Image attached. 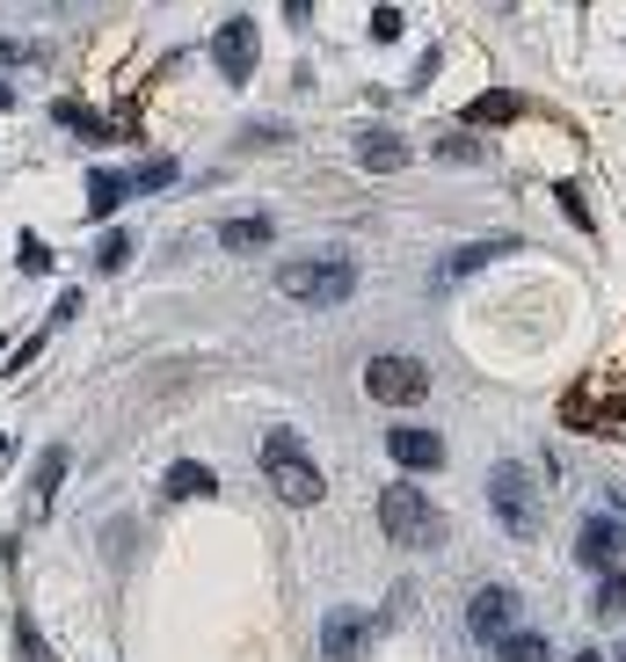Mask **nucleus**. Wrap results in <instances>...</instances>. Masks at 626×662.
I'll use <instances>...</instances> for the list:
<instances>
[{
	"mask_svg": "<svg viewBox=\"0 0 626 662\" xmlns=\"http://www.w3.org/2000/svg\"><path fill=\"white\" fill-rule=\"evenodd\" d=\"M546 481H554V473H540V466H495L488 473V509H495V524H503L510 539H532V532H540Z\"/></svg>",
	"mask_w": 626,
	"mask_h": 662,
	"instance_id": "1",
	"label": "nucleus"
},
{
	"mask_svg": "<svg viewBox=\"0 0 626 662\" xmlns=\"http://www.w3.org/2000/svg\"><path fill=\"white\" fill-rule=\"evenodd\" d=\"M262 473H270V488H278L292 509H313V503H321V488H328V481H321V466H313V452L299 444L292 430H270V437H262Z\"/></svg>",
	"mask_w": 626,
	"mask_h": 662,
	"instance_id": "2",
	"label": "nucleus"
},
{
	"mask_svg": "<svg viewBox=\"0 0 626 662\" xmlns=\"http://www.w3.org/2000/svg\"><path fill=\"white\" fill-rule=\"evenodd\" d=\"M278 292L292 306H343L357 292V262L349 255H306V262H284L278 270Z\"/></svg>",
	"mask_w": 626,
	"mask_h": 662,
	"instance_id": "3",
	"label": "nucleus"
},
{
	"mask_svg": "<svg viewBox=\"0 0 626 662\" xmlns=\"http://www.w3.org/2000/svg\"><path fill=\"white\" fill-rule=\"evenodd\" d=\"M379 532L394 546H437V539H445V517L430 509V495H422V488L400 481V488L379 495Z\"/></svg>",
	"mask_w": 626,
	"mask_h": 662,
	"instance_id": "4",
	"label": "nucleus"
},
{
	"mask_svg": "<svg viewBox=\"0 0 626 662\" xmlns=\"http://www.w3.org/2000/svg\"><path fill=\"white\" fill-rule=\"evenodd\" d=\"M365 393L379 408H416L422 393H430V365H422V357H400V349H379L365 365Z\"/></svg>",
	"mask_w": 626,
	"mask_h": 662,
	"instance_id": "5",
	"label": "nucleus"
},
{
	"mask_svg": "<svg viewBox=\"0 0 626 662\" xmlns=\"http://www.w3.org/2000/svg\"><path fill=\"white\" fill-rule=\"evenodd\" d=\"M211 59H219V73H227L233 87H248V81H255V22L227 15L219 30H211Z\"/></svg>",
	"mask_w": 626,
	"mask_h": 662,
	"instance_id": "6",
	"label": "nucleus"
},
{
	"mask_svg": "<svg viewBox=\"0 0 626 662\" xmlns=\"http://www.w3.org/2000/svg\"><path fill=\"white\" fill-rule=\"evenodd\" d=\"M467 627H473V641H510V633H518V590H503V582L473 590Z\"/></svg>",
	"mask_w": 626,
	"mask_h": 662,
	"instance_id": "7",
	"label": "nucleus"
},
{
	"mask_svg": "<svg viewBox=\"0 0 626 662\" xmlns=\"http://www.w3.org/2000/svg\"><path fill=\"white\" fill-rule=\"evenodd\" d=\"M386 459H394V466H408V473H437V466H445V437H437V430H416V422H400V430L386 437Z\"/></svg>",
	"mask_w": 626,
	"mask_h": 662,
	"instance_id": "8",
	"label": "nucleus"
},
{
	"mask_svg": "<svg viewBox=\"0 0 626 662\" xmlns=\"http://www.w3.org/2000/svg\"><path fill=\"white\" fill-rule=\"evenodd\" d=\"M66 466H73V452H66V444H44V452H36V473H30V509H22L30 524H44V517H52V495H59V481H66Z\"/></svg>",
	"mask_w": 626,
	"mask_h": 662,
	"instance_id": "9",
	"label": "nucleus"
},
{
	"mask_svg": "<svg viewBox=\"0 0 626 662\" xmlns=\"http://www.w3.org/2000/svg\"><path fill=\"white\" fill-rule=\"evenodd\" d=\"M619 546H626V524L605 517V509H597V517H583V532H575V560H583V568H612V560H619Z\"/></svg>",
	"mask_w": 626,
	"mask_h": 662,
	"instance_id": "10",
	"label": "nucleus"
},
{
	"mask_svg": "<svg viewBox=\"0 0 626 662\" xmlns=\"http://www.w3.org/2000/svg\"><path fill=\"white\" fill-rule=\"evenodd\" d=\"M365 641H372L365 611H328V627H321V655H328V662H357Z\"/></svg>",
	"mask_w": 626,
	"mask_h": 662,
	"instance_id": "11",
	"label": "nucleus"
},
{
	"mask_svg": "<svg viewBox=\"0 0 626 662\" xmlns=\"http://www.w3.org/2000/svg\"><path fill=\"white\" fill-rule=\"evenodd\" d=\"M518 117H524V95H510V87H488V95H473V103H467L473 132H495V124H518Z\"/></svg>",
	"mask_w": 626,
	"mask_h": 662,
	"instance_id": "12",
	"label": "nucleus"
},
{
	"mask_svg": "<svg viewBox=\"0 0 626 662\" xmlns=\"http://www.w3.org/2000/svg\"><path fill=\"white\" fill-rule=\"evenodd\" d=\"M357 160H365V175H394V168H408V139L400 132H365Z\"/></svg>",
	"mask_w": 626,
	"mask_h": 662,
	"instance_id": "13",
	"label": "nucleus"
},
{
	"mask_svg": "<svg viewBox=\"0 0 626 662\" xmlns=\"http://www.w3.org/2000/svg\"><path fill=\"white\" fill-rule=\"evenodd\" d=\"M510 233H495V241H467V248H452V255H445V277H473V270H488V262L495 255H510Z\"/></svg>",
	"mask_w": 626,
	"mask_h": 662,
	"instance_id": "14",
	"label": "nucleus"
},
{
	"mask_svg": "<svg viewBox=\"0 0 626 662\" xmlns=\"http://www.w3.org/2000/svg\"><path fill=\"white\" fill-rule=\"evenodd\" d=\"M124 197H132V175H117V168H95V175H87V219H109Z\"/></svg>",
	"mask_w": 626,
	"mask_h": 662,
	"instance_id": "15",
	"label": "nucleus"
},
{
	"mask_svg": "<svg viewBox=\"0 0 626 662\" xmlns=\"http://www.w3.org/2000/svg\"><path fill=\"white\" fill-rule=\"evenodd\" d=\"M52 117L66 124L73 139H95V146H103V139H117V124H103V117H95L87 103H73V95H66V103H52Z\"/></svg>",
	"mask_w": 626,
	"mask_h": 662,
	"instance_id": "16",
	"label": "nucleus"
},
{
	"mask_svg": "<svg viewBox=\"0 0 626 662\" xmlns=\"http://www.w3.org/2000/svg\"><path fill=\"white\" fill-rule=\"evenodd\" d=\"M219 488V473L197 466V459H182V466H168V503H190V495H211Z\"/></svg>",
	"mask_w": 626,
	"mask_h": 662,
	"instance_id": "17",
	"label": "nucleus"
},
{
	"mask_svg": "<svg viewBox=\"0 0 626 662\" xmlns=\"http://www.w3.org/2000/svg\"><path fill=\"white\" fill-rule=\"evenodd\" d=\"M591 611H597V619H626V568H597Z\"/></svg>",
	"mask_w": 626,
	"mask_h": 662,
	"instance_id": "18",
	"label": "nucleus"
},
{
	"mask_svg": "<svg viewBox=\"0 0 626 662\" xmlns=\"http://www.w3.org/2000/svg\"><path fill=\"white\" fill-rule=\"evenodd\" d=\"M219 241L233 248V255H255V248H270V219H227V227H219Z\"/></svg>",
	"mask_w": 626,
	"mask_h": 662,
	"instance_id": "19",
	"label": "nucleus"
},
{
	"mask_svg": "<svg viewBox=\"0 0 626 662\" xmlns=\"http://www.w3.org/2000/svg\"><path fill=\"white\" fill-rule=\"evenodd\" d=\"M495 655H503V662H554V648H546V633L518 627L510 641H495Z\"/></svg>",
	"mask_w": 626,
	"mask_h": 662,
	"instance_id": "20",
	"label": "nucleus"
},
{
	"mask_svg": "<svg viewBox=\"0 0 626 662\" xmlns=\"http://www.w3.org/2000/svg\"><path fill=\"white\" fill-rule=\"evenodd\" d=\"M175 175H182V168H175L168 154H154V160H139V168H132V190H139V197H154V190H175Z\"/></svg>",
	"mask_w": 626,
	"mask_h": 662,
	"instance_id": "21",
	"label": "nucleus"
},
{
	"mask_svg": "<svg viewBox=\"0 0 626 662\" xmlns=\"http://www.w3.org/2000/svg\"><path fill=\"white\" fill-rule=\"evenodd\" d=\"M124 262H132V233H103V248H95V270H103V277H117Z\"/></svg>",
	"mask_w": 626,
	"mask_h": 662,
	"instance_id": "22",
	"label": "nucleus"
},
{
	"mask_svg": "<svg viewBox=\"0 0 626 662\" xmlns=\"http://www.w3.org/2000/svg\"><path fill=\"white\" fill-rule=\"evenodd\" d=\"M8 641H15V662H52V648L36 641V627H30V619H15V633H8Z\"/></svg>",
	"mask_w": 626,
	"mask_h": 662,
	"instance_id": "23",
	"label": "nucleus"
},
{
	"mask_svg": "<svg viewBox=\"0 0 626 662\" xmlns=\"http://www.w3.org/2000/svg\"><path fill=\"white\" fill-rule=\"evenodd\" d=\"M15 262L30 270V277H44V270H52V248L36 241V233H22V241H15Z\"/></svg>",
	"mask_w": 626,
	"mask_h": 662,
	"instance_id": "24",
	"label": "nucleus"
},
{
	"mask_svg": "<svg viewBox=\"0 0 626 662\" xmlns=\"http://www.w3.org/2000/svg\"><path fill=\"white\" fill-rule=\"evenodd\" d=\"M400 36V8H372V44H394Z\"/></svg>",
	"mask_w": 626,
	"mask_h": 662,
	"instance_id": "25",
	"label": "nucleus"
},
{
	"mask_svg": "<svg viewBox=\"0 0 626 662\" xmlns=\"http://www.w3.org/2000/svg\"><path fill=\"white\" fill-rule=\"evenodd\" d=\"M437 154H445V160H481V146H473V139H459V132H452V139H437Z\"/></svg>",
	"mask_w": 626,
	"mask_h": 662,
	"instance_id": "26",
	"label": "nucleus"
},
{
	"mask_svg": "<svg viewBox=\"0 0 626 662\" xmlns=\"http://www.w3.org/2000/svg\"><path fill=\"white\" fill-rule=\"evenodd\" d=\"M109 124H117V139H139V103H124Z\"/></svg>",
	"mask_w": 626,
	"mask_h": 662,
	"instance_id": "27",
	"label": "nucleus"
},
{
	"mask_svg": "<svg viewBox=\"0 0 626 662\" xmlns=\"http://www.w3.org/2000/svg\"><path fill=\"white\" fill-rule=\"evenodd\" d=\"M306 8H313V0H284V15H292V22H306Z\"/></svg>",
	"mask_w": 626,
	"mask_h": 662,
	"instance_id": "28",
	"label": "nucleus"
},
{
	"mask_svg": "<svg viewBox=\"0 0 626 662\" xmlns=\"http://www.w3.org/2000/svg\"><path fill=\"white\" fill-rule=\"evenodd\" d=\"M8 103H15V87H8V81H0V109H8Z\"/></svg>",
	"mask_w": 626,
	"mask_h": 662,
	"instance_id": "29",
	"label": "nucleus"
},
{
	"mask_svg": "<svg viewBox=\"0 0 626 662\" xmlns=\"http://www.w3.org/2000/svg\"><path fill=\"white\" fill-rule=\"evenodd\" d=\"M575 662H605V655H597V648H583V655H575Z\"/></svg>",
	"mask_w": 626,
	"mask_h": 662,
	"instance_id": "30",
	"label": "nucleus"
},
{
	"mask_svg": "<svg viewBox=\"0 0 626 662\" xmlns=\"http://www.w3.org/2000/svg\"><path fill=\"white\" fill-rule=\"evenodd\" d=\"M0 459H8V437H0Z\"/></svg>",
	"mask_w": 626,
	"mask_h": 662,
	"instance_id": "31",
	"label": "nucleus"
},
{
	"mask_svg": "<svg viewBox=\"0 0 626 662\" xmlns=\"http://www.w3.org/2000/svg\"><path fill=\"white\" fill-rule=\"evenodd\" d=\"M619 662H626V648H619Z\"/></svg>",
	"mask_w": 626,
	"mask_h": 662,
	"instance_id": "32",
	"label": "nucleus"
},
{
	"mask_svg": "<svg viewBox=\"0 0 626 662\" xmlns=\"http://www.w3.org/2000/svg\"><path fill=\"white\" fill-rule=\"evenodd\" d=\"M0 349H8V343H0Z\"/></svg>",
	"mask_w": 626,
	"mask_h": 662,
	"instance_id": "33",
	"label": "nucleus"
}]
</instances>
